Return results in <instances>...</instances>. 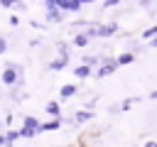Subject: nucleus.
I'll use <instances>...</instances> for the list:
<instances>
[{
  "instance_id": "f257e3e1",
  "label": "nucleus",
  "mask_w": 157,
  "mask_h": 147,
  "mask_svg": "<svg viewBox=\"0 0 157 147\" xmlns=\"http://www.w3.org/2000/svg\"><path fill=\"white\" fill-rule=\"evenodd\" d=\"M115 69H118V61H115V59H101V66L96 69V76H98V78H103V76L113 74Z\"/></svg>"
},
{
  "instance_id": "f03ea898",
  "label": "nucleus",
  "mask_w": 157,
  "mask_h": 147,
  "mask_svg": "<svg viewBox=\"0 0 157 147\" xmlns=\"http://www.w3.org/2000/svg\"><path fill=\"white\" fill-rule=\"evenodd\" d=\"M56 10H61V12H78L81 2L78 0H56Z\"/></svg>"
},
{
  "instance_id": "7ed1b4c3",
  "label": "nucleus",
  "mask_w": 157,
  "mask_h": 147,
  "mask_svg": "<svg viewBox=\"0 0 157 147\" xmlns=\"http://www.w3.org/2000/svg\"><path fill=\"white\" fill-rule=\"evenodd\" d=\"M118 32V22H110V24H96V37H110Z\"/></svg>"
},
{
  "instance_id": "20e7f679",
  "label": "nucleus",
  "mask_w": 157,
  "mask_h": 147,
  "mask_svg": "<svg viewBox=\"0 0 157 147\" xmlns=\"http://www.w3.org/2000/svg\"><path fill=\"white\" fill-rule=\"evenodd\" d=\"M22 127H25V130H32L34 135H39V132H42V123H39L34 115H27V118L22 120Z\"/></svg>"
},
{
  "instance_id": "39448f33",
  "label": "nucleus",
  "mask_w": 157,
  "mask_h": 147,
  "mask_svg": "<svg viewBox=\"0 0 157 147\" xmlns=\"http://www.w3.org/2000/svg\"><path fill=\"white\" fill-rule=\"evenodd\" d=\"M66 66H69V59H66V56H56V59L49 61V69H52V71H61V69H66Z\"/></svg>"
},
{
  "instance_id": "423d86ee",
  "label": "nucleus",
  "mask_w": 157,
  "mask_h": 147,
  "mask_svg": "<svg viewBox=\"0 0 157 147\" xmlns=\"http://www.w3.org/2000/svg\"><path fill=\"white\" fill-rule=\"evenodd\" d=\"M91 74H93V69L86 66V64H78V66L74 69V76H76V78H88Z\"/></svg>"
},
{
  "instance_id": "0eeeda50",
  "label": "nucleus",
  "mask_w": 157,
  "mask_h": 147,
  "mask_svg": "<svg viewBox=\"0 0 157 147\" xmlns=\"http://www.w3.org/2000/svg\"><path fill=\"white\" fill-rule=\"evenodd\" d=\"M88 120H93V110H76L74 123H88Z\"/></svg>"
},
{
  "instance_id": "6e6552de",
  "label": "nucleus",
  "mask_w": 157,
  "mask_h": 147,
  "mask_svg": "<svg viewBox=\"0 0 157 147\" xmlns=\"http://www.w3.org/2000/svg\"><path fill=\"white\" fill-rule=\"evenodd\" d=\"M61 127V118H54L49 123H42V132H52V130H59Z\"/></svg>"
},
{
  "instance_id": "1a4fd4ad",
  "label": "nucleus",
  "mask_w": 157,
  "mask_h": 147,
  "mask_svg": "<svg viewBox=\"0 0 157 147\" xmlns=\"http://www.w3.org/2000/svg\"><path fill=\"white\" fill-rule=\"evenodd\" d=\"M81 64H86V66H101V56H96V54H86L83 59H81Z\"/></svg>"
},
{
  "instance_id": "9d476101",
  "label": "nucleus",
  "mask_w": 157,
  "mask_h": 147,
  "mask_svg": "<svg viewBox=\"0 0 157 147\" xmlns=\"http://www.w3.org/2000/svg\"><path fill=\"white\" fill-rule=\"evenodd\" d=\"M47 22H64V12L61 10H49L47 12Z\"/></svg>"
},
{
  "instance_id": "9b49d317",
  "label": "nucleus",
  "mask_w": 157,
  "mask_h": 147,
  "mask_svg": "<svg viewBox=\"0 0 157 147\" xmlns=\"http://www.w3.org/2000/svg\"><path fill=\"white\" fill-rule=\"evenodd\" d=\"M78 91V86H74V83H69V86H61V91H59V96L61 98H71L74 93Z\"/></svg>"
},
{
  "instance_id": "f8f14e48",
  "label": "nucleus",
  "mask_w": 157,
  "mask_h": 147,
  "mask_svg": "<svg viewBox=\"0 0 157 147\" xmlns=\"http://www.w3.org/2000/svg\"><path fill=\"white\" fill-rule=\"evenodd\" d=\"M49 115H54V118H61V108H59V103L56 100H52V103H47V108H44Z\"/></svg>"
},
{
  "instance_id": "ddd939ff",
  "label": "nucleus",
  "mask_w": 157,
  "mask_h": 147,
  "mask_svg": "<svg viewBox=\"0 0 157 147\" xmlns=\"http://www.w3.org/2000/svg\"><path fill=\"white\" fill-rule=\"evenodd\" d=\"M88 42H91V39L86 37V32H76V37H74V44H76V47H86Z\"/></svg>"
},
{
  "instance_id": "4468645a",
  "label": "nucleus",
  "mask_w": 157,
  "mask_h": 147,
  "mask_svg": "<svg viewBox=\"0 0 157 147\" xmlns=\"http://www.w3.org/2000/svg\"><path fill=\"white\" fill-rule=\"evenodd\" d=\"M132 59H135V54H132V51H125V54H120L115 61H118V66H125V64H130Z\"/></svg>"
},
{
  "instance_id": "2eb2a0df",
  "label": "nucleus",
  "mask_w": 157,
  "mask_h": 147,
  "mask_svg": "<svg viewBox=\"0 0 157 147\" xmlns=\"http://www.w3.org/2000/svg\"><path fill=\"white\" fill-rule=\"evenodd\" d=\"M15 140H20V132L17 130H7L5 132V145H12Z\"/></svg>"
},
{
  "instance_id": "dca6fc26",
  "label": "nucleus",
  "mask_w": 157,
  "mask_h": 147,
  "mask_svg": "<svg viewBox=\"0 0 157 147\" xmlns=\"http://www.w3.org/2000/svg\"><path fill=\"white\" fill-rule=\"evenodd\" d=\"M142 37H145V39H155V37H157V24H155V27H147V29L142 32Z\"/></svg>"
},
{
  "instance_id": "f3484780",
  "label": "nucleus",
  "mask_w": 157,
  "mask_h": 147,
  "mask_svg": "<svg viewBox=\"0 0 157 147\" xmlns=\"http://www.w3.org/2000/svg\"><path fill=\"white\" fill-rule=\"evenodd\" d=\"M42 5H44V10H47V12H49V10H56V0H44Z\"/></svg>"
},
{
  "instance_id": "a211bd4d",
  "label": "nucleus",
  "mask_w": 157,
  "mask_h": 147,
  "mask_svg": "<svg viewBox=\"0 0 157 147\" xmlns=\"http://www.w3.org/2000/svg\"><path fill=\"white\" fill-rule=\"evenodd\" d=\"M20 0H0V7H15Z\"/></svg>"
},
{
  "instance_id": "6ab92c4d",
  "label": "nucleus",
  "mask_w": 157,
  "mask_h": 147,
  "mask_svg": "<svg viewBox=\"0 0 157 147\" xmlns=\"http://www.w3.org/2000/svg\"><path fill=\"white\" fill-rule=\"evenodd\" d=\"M7 47H10V44H7V39H5V37H0V54H5V51H7Z\"/></svg>"
},
{
  "instance_id": "aec40b11",
  "label": "nucleus",
  "mask_w": 157,
  "mask_h": 147,
  "mask_svg": "<svg viewBox=\"0 0 157 147\" xmlns=\"http://www.w3.org/2000/svg\"><path fill=\"white\" fill-rule=\"evenodd\" d=\"M29 24H32V27H34V29H44V24H42V22H34V20H32V22H29Z\"/></svg>"
},
{
  "instance_id": "412c9836",
  "label": "nucleus",
  "mask_w": 157,
  "mask_h": 147,
  "mask_svg": "<svg viewBox=\"0 0 157 147\" xmlns=\"http://www.w3.org/2000/svg\"><path fill=\"white\" fill-rule=\"evenodd\" d=\"M118 2H120V0H105V7H115Z\"/></svg>"
},
{
  "instance_id": "4be33fe9",
  "label": "nucleus",
  "mask_w": 157,
  "mask_h": 147,
  "mask_svg": "<svg viewBox=\"0 0 157 147\" xmlns=\"http://www.w3.org/2000/svg\"><path fill=\"white\" fill-rule=\"evenodd\" d=\"M150 2H152V0H137V5H140V7H147Z\"/></svg>"
},
{
  "instance_id": "5701e85b",
  "label": "nucleus",
  "mask_w": 157,
  "mask_h": 147,
  "mask_svg": "<svg viewBox=\"0 0 157 147\" xmlns=\"http://www.w3.org/2000/svg\"><path fill=\"white\" fill-rule=\"evenodd\" d=\"M0 147H5V135L0 132Z\"/></svg>"
},
{
  "instance_id": "b1692460",
  "label": "nucleus",
  "mask_w": 157,
  "mask_h": 147,
  "mask_svg": "<svg viewBox=\"0 0 157 147\" xmlns=\"http://www.w3.org/2000/svg\"><path fill=\"white\" fill-rule=\"evenodd\" d=\"M145 147H157V142H147V145H145Z\"/></svg>"
},
{
  "instance_id": "393cba45",
  "label": "nucleus",
  "mask_w": 157,
  "mask_h": 147,
  "mask_svg": "<svg viewBox=\"0 0 157 147\" xmlns=\"http://www.w3.org/2000/svg\"><path fill=\"white\" fill-rule=\"evenodd\" d=\"M150 47H157V37H155V39H152V42H150Z\"/></svg>"
},
{
  "instance_id": "a878e982",
  "label": "nucleus",
  "mask_w": 157,
  "mask_h": 147,
  "mask_svg": "<svg viewBox=\"0 0 157 147\" xmlns=\"http://www.w3.org/2000/svg\"><path fill=\"white\" fill-rule=\"evenodd\" d=\"M78 2H81V5H86V2H93V0H78Z\"/></svg>"
}]
</instances>
